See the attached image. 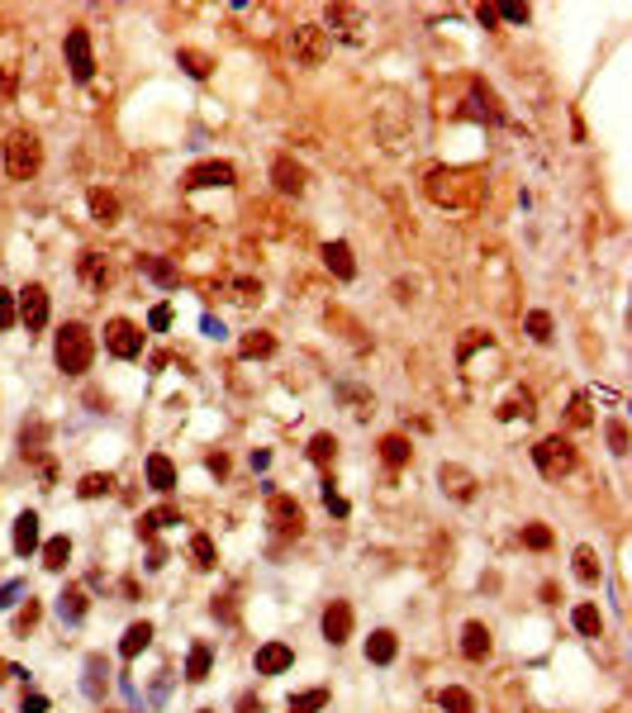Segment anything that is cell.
I'll return each instance as SVG.
<instances>
[{"mask_svg": "<svg viewBox=\"0 0 632 713\" xmlns=\"http://www.w3.org/2000/svg\"><path fill=\"white\" fill-rule=\"evenodd\" d=\"M609 443H614V452H623V447H628V433H623V424L609 428Z\"/></svg>", "mask_w": 632, "mask_h": 713, "instance_id": "cell-47", "label": "cell"}, {"mask_svg": "<svg viewBox=\"0 0 632 713\" xmlns=\"http://www.w3.org/2000/svg\"><path fill=\"white\" fill-rule=\"evenodd\" d=\"M570 623H575L585 637H599V633H604V618H599V609H594V604H580V609L570 614Z\"/></svg>", "mask_w": 632, "mask_h": 713, "instance_id": "cell-23", "label": "cell"}, {"mask_svg": "<svg viewBox=\"0 0 632 713\" xmlns=\"http://www.w3.org/2000/svg\"><path fill=\"white\" fill-rule=\"evenodd\" d=\"M528 333H533L538 343H547V338H552V314H542V309H533V314H528Z\"/></svg>", "mask_w": 632, "mask_h": 713, "instance_id": "cell-38", "label": "cell"}, {"mask_svg": "<svg viewBox=\"0 0 632 713\" xmlns=\"http://www.w3.org/2000/svg\"><path fill=\"white\" fill-rule=\"evenodd\" d=\"M570 424H575V428L589 424V404H585V399H575V404H570Z\"/></svg>", "mask_w": 632, "mask_h": 713, "instance_id": "cell-45", "label": "cell"}, {"mask_svg": "<svg viewBox=\"0 0 632 713\" xmlns=\"http://www.w3.org/2000/svg\"><path fill=\"white\" fill-rule=\"evenodd\" d=\"M205 333H209V338H223V324L214 314H205Z\"/></svg>", "mask_w": 632, "mask_h": 713, "instance_id": "cell-49", "label": "cell"}, {"mask_svg": "<svg viewBox=\"0 0 632 713\" xmlns=\"http://www.w3.org/2000/svg\"><path fill=\"white\" fill-rule=\"evenodd\" d=\"M52 357H57V366H62L67 376H86V371H91V357H95L91 328H86V324H62Z\"/></svg>", "mask_w": 632, "mask_h": 713, "instance_id": "cell-2", "label": "cell"}, {"mask_svg": "<svg viewBox=\"0 0 632 713\" xmlns=\"http://www.w3.org/2000/svg\"><path fill=\"white\" fill-rule=\"evenodd\" d=\"M38 547V514H19L15 519V552L29 556Z\"/></svg>", "mask_w": 632, "mask_h": 713, "instance_id": "cell-17", "label": "cell"}, {"mask_svg": "<svg viewBox=\"0 0 632 713\" xmlns=\"http://www.w3.org/2000/svg\"><path fill=\"white\" fill-rule=\"evenodd\" d=\"M523 542H528V547H538V552H542V547H552V533H547L542 523H533V528H523Z\"/></svg>", "mask_w": 632, "mask_h": 713, "instance_id": "cell-42", "label": "cell"}, {"mask_svg": "<svg viewBox=\"0 0 632 713\" xmlns=\"http://www.w3.org/2000/svg\"><path fill=\"white\" fill-rule=\"evenodd\" d=\"M67 67H72V77L77 81H91L95 72V52H91V33L81 29H67Z\"/></svg>", "mask_w": 632, "mask_h": 713, "instance_id": "cell-6", "label": "cell"}, {"mask_svg": "<svg viewBox=\"0 0 632 713\" xmlns=\"http://www.w3.org/2000/svg\"><path fill=\"white\" fill-rule=\"evenodd\" d=\"M38 167H43V143L33 133H10V143H5V176L10 181H29V176H38Z\"/></svg>", "mask_w": 632, "mask_h": 713, "instance_id": "cell-3", "label": "cell"}, {"mask_svg": "<svg viewBox=\"0 0 632 713\" xmlns=\"http://www.w3.org/2000/svg\"><path fill=\"white\" fill-rule=\"evenodd\" d=\"M148 480H153V490H172L176 485V466L162 457V452H153V457H148Z\"/></svg>", "mask_w": 632, "mask_h": 713, "instance_id": "cell-19", "label": "cell"}, {"mask_svg": "<svg viewBox=\"0 0 632 713\" xmlns=\"http://www.w3.org/2000/svg\"><path fill=\"white\" fill-rule=\"evenodd\" d=\"M504 19H514V24H523V19H528V5H504Z\"/></svg>", "mask_w": 632, "mask_h": 713, "instance_id": "cell-48", "label": "cell"}, {"mask_svg": "<svg viewBox=\"0 0 632 713\" xmlns=\"http://www.w3.org/2000/svg\"><path fill=\"white\" fill-rule=\"evenodd\" d=\"M181 67H186L190 77H209V57H205V52H190V48H181Z\"/></svg>", "mask_w": 632, "mask_h": 713, "instance_id": "cell-37", "label": "cell"}, {"mask_svg": "<svg viewBox=\"0 0 632 713\" xmlns=\"http://www.w3.org/2000/svg\"><path fill=\"white\" fill-rule=\"evenodd\" d=\"M205 675H209V647L195 642V647H190V661H186V680H205Z\"/></svg>", "mask_w": 632, "mask_h": 713, "instance_id": "cell-29", "label": "cell"}, {"mask_svg": "<svg viewBox=\"0 0 632 713\" xmlns=\"http://www.w3.org/2000/svg\"><path fill=\"white\" fill-rule=\"evenodd\" d=\"M19 595H24V580H10V585L0 590V609H10V604H15Z\"/></svg>", "mask_w": 632, "mask_h": 713, "instance_id": "cell-44", "label": "cell"}, {"mask_svg": "<svg viewBox=\"0 0 632 713\" xmlns=\"http://www.w3.org/2000/svg\"><path fill=\"white\" fill-rule=\"evenodd\" d=\"M19 319H24L29 333H38L48 324V290L43 285H24V290H19Z\"/></svg>", "mask_w": 632, "mask_h": 713, "instance_id": "cell-9", "label": "cell"}, {"mask_svg": "<svg viewBox=\"0 0 632 713\" xmlns=\"http://www.w3.org/2000/svg\"><path fill=\"white\" fill-rule=\"evenodd\" d=\"M57 614H62L67 623H81V618H86V595H81V590H62V595H57Z\"/></svg>", "mask_w": 632, "mask_h": 713, "instance_id": "cell-22", "label": "cell"}, {"mask_svg": "<svg viewBox=\"0 0 632 713\" xmlns=\"http://www.w3.org/2000/svg\"><path fill=\"white\" fill-rule=\"evenodd\" d=\"M81 276L100 290V285H105V276H110V271H105V257H100V253H86V257H81Z\"/></svg>", "mask_w": 632, "mask_h": 713, "instance_id": "cell-31", "label": "cell"}, {"mask_svg": "<svg viewBox=\"0 0 632 713\" xmlns=\"http://www.w3.org/2000/svg\"><path fill=\"white\" fill-rule=\"evenodd\" d=\"M148 324H153V328H167V324H172V309H167V304H157V309H153V314H148Z\"/></svg>", "mask_w": 632, "mask_h": 713, "instance_id": "cell-46", "label": "cell"}, {"mask_svg": "<svg viewBox=\"0 0 632 713\" xmlns=\"http://www.w3.org/2000/svg\"><path fill=\"white\" fill-rule=\"evenodd\" d=\"M148 642H153V623H133L124 633V642H119V651H124V656H138Z\"/></svg>", "mask_w": 632, "mask_h": 713, "instance_id": "cell-25", "label": "cell"}, {"mask_svg": "<svg viewBox=\"0 0 632 713\" xmlns=\"http://www.w3.org/2000/svg\"><path fill=\"white\" fill-rule=\"evenodd\" d=\"M323 637H328L333 647H343L352 637V604L348 599H333L328 609H323Z\"/></svg>", "mask_w": 632, "mask_h": 713, "instance_id": "cell-10", "label": "cell"}, {"mask_svg": "<svg viewBox=\"0 0 632 713\" xmlns=\"http://www.w3.org/2000/svg\"><path fill=\"white\" fill-rule=\"evenodd\" d=\"M143 271H148V276H153L157 285H176V281H181L176 262H167V257H148V262H143Z\"/></svg>", "mask_w": 632, "mask_h": 713, "instance_id": "cell-24", "label": "cell"}, {"mask_svg": "<svg viewBox=\"0 0 632 713\" xmlns=\"http://www.w3.org/2000/svg\"><path fill=\"white\" fill-rule=\"evenodd\" d=\"M271 181H276L281 195H300V190H304V167L295 157H276V162H271Z\"/></svg>", "mask_w": 632, "mask_h": 713, "instance_id": "cell-13", "label": "cell"}, {"mask_svg": "<svg viewBox=\"0 0 632 713\" xmlns=\"http://www.w3.org/2000/svg\"><path fill=\"white\" fill-rule=\"evenodd\" d=\"M105 348L114 352V357H124V362H133L143 352V333L128 324V319H110L105 324Z\"/></svg>", "mask_w": 632, "mask_h": 713, "instance_id": "cell-7", "label": "cell"}, {"mask_svg": "<svg viewBox=\"0 0 632 713\" xmlns=\"http://www.w3.org/2000/svg\"><path fill=\"white\" fill-rule=\"evenodd\" d=\"M471 485H475V480L461 471V466H443V490H452L457 499H471V494H475Z\"/></svg>", "mask_w": 632, "mask_h": 713, "instance_id": "cell-21", "label": "cell"}, {"mask_svg": "<svg viewBox=\"0 0 632 713\" xmlns=\"http://www.w3.org/2000/svg\"><path fill=\"white\" fill-rule=\"evenodd\" d=\"M238 352H243V357H271V352H276V338H271V333H248Z\"/></svg>", "mask_w": 632, "mask_h": 713, "instance_id": "cell-28", "label": "cell"}, {"mask_svg": "<svg viewBox=\"0 0 632 713\" xmlns=\"http://www.w3.org/2000/svg\"><path fill=\"white\" fill-rule=\"evenodd\" d=\"M233 290H238V300H243V304L262 300V281H253V276H243V281H233Z\"/></svg>", "mask_w": 632, "mask_h": 713, "instance_id": "cell-41", "label": "cell"}, {"mask_svg": "<svg viewBox=\"0 0 632 713\" xmlns=\"http://www.w3.org/2000/svg\"><path fill=\"white\" fill-rule=\"evenodd\" d=\"M91 214H95V223H119V200L110 190H91Z\"/></svg>", "mask_w": 632, "mask_h": 713, "instance_id": "cell-20", "label": "cell"}, {"mask_svg": "<svg viewBox=\"0 0 632 713\" xmlns=\"http://www.w3.org/2000/svg\"><path fill=\"white\" fill-rule=\"evenodd\" d=\"M461 651H466V661H485V656H490V628H485V623H466Z\"/></svg>", "mask_w": 632, "mask_h": 713, "instance_id": "cell-15", "label": "cell"}, {"mask_svg": "<svg viewBox=\"0 0 632 713\" xmlns=\"http://www.w3.org/2000/svg\"><path fill=\"white\" fill-rule=\"evenodd\" d=\"M110 485H114L110 475H86V480L77 485V494L81 499H95V494H110Z\"/></svg>", "mask_w": 632, "mask_h": 713, "instance_id": "cell-34", "label": "cell"}, {"mask_svg": "<svg viewBox=\"0 0 632 713\" xmlns=\"http://www.w3.org/2000/svg\"><path fill=\"white\" fill-rule=\"evenodd\" d=\"M233 162H219V157H214V162H195V167H190V172H186V186L190 190H205V186H233Z\"/></svg>", "mask_w": 632, "mask_h": 713, "instance_id": "cell-8", "label": "cell"}, {"mask_svg": "<svg viewBox=\"0 0 632 713\" xmlns=\"http://www.w3.org/2000/svg\"><path fill=\"white\" fill-rule=\"evenodd\" d=\"M328 29H338V33H348V38H352V33L362 29V10H357V5H328ZM328 29H323V33H328Z\"/></svg>", "mask_w": 632, "mask_h": 713, "instance_id": "cell-16", "label": "cell"}, {"mask_svg": "<svg viewBox=\"0 0 632 713\" xmlns=\"http://www.w3.org/2000/svg\"><path fill=\"white\" fill-rule=\"evenodd\" d=\"M15 324V300H10V290H0V328H10Z\"/></svg>", "mask_w": 632, "mask_h": 713, "instance_id": "cell-43", "label": "cell"}, {"mask_svg": "<svg viewBox=\"0 0 632 713\" xmlns=\"http://www.w3.org/2000/svg\"><path fill=\"white\" fill-rule=\"evenodd\" d=\"M328 704V690H304V695H290V713H318Z\"/></svg>", "mask_w": 632, "mask_h": 713, "instance_id": "cell-27", "label": "cell"}, {"mask_svg": "<svg viewBox=\"0 0 632 713\" xmlns=\"http://www.w3.org/2000/svg\"><path fill=\"white\" fill-rule=\"evenodd\" d=\"M67 556H72V542H67V538H52V542L43 547V566H48V570H62Z\"/></svg>", "mask_w": 632, "mask_h": 713, "instance_id": "cell-30", "label": "cell"}, {"mask_svg": "<svg viewBox=\"0 0 632 713\" xmlns=\"http://www.w3.org/2000/svg\"><path fill=\"white\" fill-rule=\"evenodd\" d=\"M43 709H48V704H43L38 695H29V699H24V713H43Z\"/></svg>", "mask_w": 632, "mask_h": 713, "instance_id": "cell-51", "label": "cell"}, {"mask_svg": "<svg viewBox=\"0 0 632 713\" xmlns=\"http://www.w3.org/2000/svg\"><path fill=\"white\" fill-rule=\"evenodd\" d=\"M271 523H276V533H281V538H300V533H304L300 504H295V499H285V494L271 499Z\"/></svg>", "mask_w": 632, "mask_h": 713, "instance_id": "cell-11", "label": "cell"}, {"mask_svg": "<svg viewBox=\"0 0 632 713\" xmlns=\"http://www.w3.org/2000/svg\"><path fill=\"white\" fill-rule=\"evenodd\" d=\"M423 190L428 200L443 209H475L485 200V176L471 172V167H433L423 176Z\"/></svg>", "mask_w": 632, "mask_h": 713, "instance_id": "cell-1", "label": "cell"}, {"mask_svg": "<svg viewBox=\"0 0 632 713\" xmlns=\"http://www.w3.org/2000/svg\"><path fill=\"white\" fill-rule=\"evenodd\" d=\"M190 552H195V566H214V542H209L205 533L190 542Z\"/></svg>", "mask_w": 632, "mask_h": 713, "instance_id": "cell-40", "label": "cell"}, {"mask_svg": "<svg viewBox=\"0 0 632 713\" xmlns=\"http://www.w3.org/2000/svg\"><path fill=\"white\" fill-rule=\"evenodd\" d=\"M323 267H328L338 281H352V276H357V262H352L348 243H328V248H323Z\"/></svg>", "mask_w": 632, "mask_h": 713, "instance_id": "cell-14", "label": "cell"}, {"mask_svg": "<svg viewBox=\"0 0 632 713\" xmlns=\"http://www.w3.org/2000/svg\"><path fill=\"white\" fill-rule=\"evenodd\" d=\"M309 457H314L318 466H328V461L338 457V443H333V433H318L314 443H309Z\"/></svg>", "mask_w": 632, "mask_h": 713, "instance_id": "cell-33", "label": "cell"}, {"mask_svg": "<svg viewBox=\"0 0 632 713\" xmlns=\"http://www.w3.org/2000/svg\"><path fill=\"white\" fill-rule=\"evenodd\" d=\"M519 414H523V419L533 414V395H528V390H523V395H514V399H504V409H499V419H519Z\"/></svg>", "mask_w": 632, "mask_h": 713, "instance_id": "cell-36", "label": "cell"}, {"mask_svg": "<svg viewBox=\"0 0 632 713\" xmlns=\"http://www.w3.org/2000/svg\"><path fill=\"white\" fill-rule=\"evenodd\" d=\"M443 709L447 713H475V704L466 690H443Z\"/></svg>", "mask_w": 632, "mask_h": 713, "instance_id": "cell-35", "label": "cell"}, {"mask_svg": "<svg viewBox=\"0 0 632 713\" xmlns=\"http://www.w3.org/2000/svg\"><path fill=\"white\" fill-rule=\"evenodd\" d=\"M380 461H385V466H404V461H409V443H404L399 433H390V438L380 443Z\"/></svg>", "mask_w": 632, "mask_h": 713, "instance_id": "cell-26", "label": "cell"}, {"mask_svg": "<svg viewBox=\"0 0 632 713\" xmlns=\"http://www.w3.org/2000/svg\"><path fill=\"white\" fill-rule=\"evenodd\" d=\"M100 670H105V661L91 656V661H86V695L91 699H100V690H105V685H100Z\"/></svg>", "mask_w": 632, "mask_h": 713, "instance_id": "cell-39", "label": "cell"}, {"mask_svg": "<svg viewBox=\"0 0 632 713\" xmlns=\"http://www.w3.org/2000/svg\"><path fill=\"white\" fill-rule=\"evenodd\" d=\"M33 618H38V604H29V609L19 614V628H33Z\"/></svg>", "mask_w": 632, "mask_h": 713, "instance_id": "cell-50", "label": "cell"}, {"mask_svg": "<svg viewBox=\"0 0 632 713\" xmlns=\"http://www.w3.org/2000/svg\"><path fill=\"white\" fill-rule=\"evenodd\" d=\"M290 52H295V62H300V67H318L323 57H328V33L318 29V24H295V33H290Z\"/></svg>", "mask_w": 632, "mask_h": 713, "instance_id": "cell-5", "label": "cell"}, {"mask_svg": "<svg viewBox=\"0 0 632 713\" xmlns=\"http://www.w3.org/2000/svg\"><path fill=\"white\" fill-rule=\"evenodd\" d=\"M200 713H214V709H200Z\"/></svg>", "mask_w": 632, "mask_h": 713, "instance_id": "cell-52", "label": "cell"}, {"mask_svg": "<svg viewBox=\"0 0 632 713\" xmlns=\"http://www.w3.org/2000/svg\"><path fill=\"white\" fill-rule=\"evenodd\" d=\"M533 461H538V471L547 475V480H561V475L575 466V447L556 433V438H542V443L533 447Z\"/></svg>", "mask_w": 632, "mask_h": 713, "instance_id": "cell-4", "label": "cell"}, {"mask_svg": "<svg viewBox=\"0 0 632 713\" xmlns=\"http://www.w3.org/2000/svg\"><path fill=\"white\" fill-rule=\"evenodd\" d=\"M575 575H580L585 585H594V580H599V561H594V552H589V547H580V552H575Z\"/></svg>", "mask_w": 632, "mask_h": 713, "instance_id": "cell-32", "label": "cell"}, {"mask_svg": "<svg viewBox=\"0 0 632 713\" xmlns=\"http://www.w3.org/2000/svg\"><path fill=\"white\" fill-rule=\"evenodd\" d=\"M290 665H295V651L285 647V642L257 647V675H281V670H290Z\"/></svg>", "mask_w": 632, "mask_h": 713, "instance_id": "cell-12", "label": "cell"}, {"mask_svg": "<svg viewBox=\"0 0 632 713\" xmlns=\"http://www.w3.org/2000/svg\"><path fill=\"white\" fill-rule=\"evenodd\" d=\"M395 633H371L366 637V661H376V665H390L395 661Z\"/></svg>", "mask_w": 632, "mask_h": 713, "instance_id": "cell-18", "label": "cell"}]
</instances>
